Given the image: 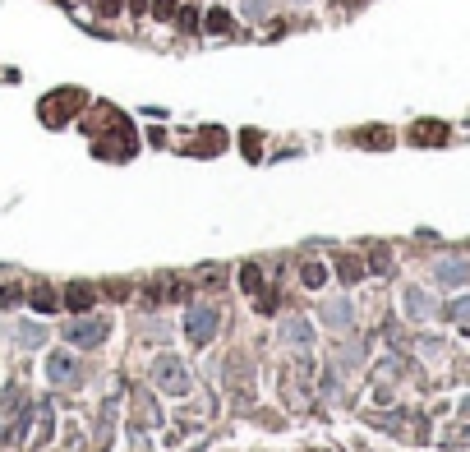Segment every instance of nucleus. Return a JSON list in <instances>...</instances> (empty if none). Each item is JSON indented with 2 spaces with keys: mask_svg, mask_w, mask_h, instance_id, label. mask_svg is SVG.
Here are the masks:
<instances>
[{
  "mask_svg": "<svg viewBox=\"0 0 470 452\" xmlns=\"http://www.w3.org/2000/svg\"><path fill=\"white\" fill-rule=\"evenodd\" d=\"M106 332H111L106 319H74V323H65V342L69 346H97V342H106Z\"/></svg>",
  "mask_w": 470,
  "mask_h": 452,
  "instance_id": "1",
  "label": "nucleus"
},
{
  "mask_svg": "<svg viewBox=\"0 0 470 452\" xmlns=\"http://www.w3.org/2000/svg\"><path fill=\"white\" fill-rule=\"evenodd\" d=\"M185 332H189V342H212L217 337V309L212 305H194L189 309V319H185Z\"/></svg>",
  "mask_w": 470,
  "mask_h": 452,
  "instance_id": "2",
  "label": "nucleus"
},
{
  "mask_svg": "<svg viewBox=\"0 0 470 452\" xmlns=\"http://www.w3.org/2000/svg\"><path fill=\"white\" fill-rule=\"evenodd\" d=\"M157 383H162L171 397H185V392H189V374L175 360H157Z\"/></svg>",
  "mask_w": 470,
  "mask_h": 452,
  "instance_id": "3",
  "label": "nucleus"
},
{
  "mask_svg": "<svg viewBox=\"0 0 470 452\" xmlns=\"http://www.w3.org/2000/svg\"><path fill=\"white\" fill-rule=\"evenodd\" d=\"M46 374H51V383H60V388H65V383H78V360L69 351H55L51 360H46Z\"/></svg>",
  "mask_w": 470,
  "mask_h": 452,
  "instance_id": "4",
  "label": "nucleus"
},
{
  "mask_svg": "<svg viewBox=\"0 0 470 452\" xmlns=\"http://www.w3.org/2000/svg\"><path fill=\"white\" fill-rule=\"evenodd\" d=\"M438 282H443V287H466L470 282V263L466 259H443V263H438Z\"/></svg>",
  "mask_w": 470,
  "mask_h": 452,
  "instance_id": "5",
  "label": "nucleus"
},
{
  "mask_svg": "<svg viewBox=\"0 0 470 452\" xmlns=\"http://www.w3.org/2000/svg\"><path fill=\"white\" fill-rule=\"evenodd\" d=\"M323 319H328L332 328H350V305L346 300H332V305L323 309Z\"/></svg>",
  "mask_w": 470,
  "mask_h": 452,
  "instance_id": "6",
  "label": "nucleus"
},
{
  "mask_svg": "<svg viewBox=\"0 0 470 452\" xmlns=\"http://www.w3.org/2000/svg\"><path fill=\"white\" fill-rule=\"evenodd\" d=\"M42 337H46L42 323H23V328H19V342L23 346H42Z\"/></svg>",
  "mask_w": 470,
  "mask_h": 452,
  "instance_id": "7",
  "label": "nucleus"
},
{
  "mask_svg": "<svg viewBox=\"0 0 470 452\" xmlns=\"http://www.w3.org/2000/svg\"><path fill=\"white\" fill-rule=\"evenodd\" d=\"M65 305H69V309H88V305H92V291H88V287H74V291L65 296Z\"/></svg>",
  "mask_w": 470,
  "mask_h": 452,
  "instance_id": "8",
  "label": "nucleus"
},
{
  "mask_svg": "<svg viewBox=\"0 0 470 452\" xmlns=\"http://www.w3.org/2000/svg\"><path fill=\"white\" fill-rule=\"evenodd\" d=\"M452 319L461 323V328H470V296H461V300H452Z\"/></svg>",
  "mask_w": 470,
  "mask_h": 452,
  "instance_id": "9",
  "label": "nucleus"
},
{
  "mask_svg": "<svg viewBox=\"0 0 470 452\" xmlns=\"http://www.w3.org/2000/svg\"><path fill=\"white\" fill-rule=\"evenodd\" d=\"M208 33H230V14L226 10H212L208 14Z\"/></svg>",
  "mask_w": 470,
  "mask_h": 452,
  "instance_id": "10",
  "label": "nucleus"
},
{
  "mask_svg": "<svg viewBox=\"0 0 470 452\" xmlns=\"http://www.w3.org/2000/svg\"><path fill=\"white\" fill-rule=\"evenodd\" d=\"M406 305H410V314H420V319L434 309V305H429V296H420V291H410V296H406Z\"/></svg>",
  "mask_w": 470,
  "mask_h": 452,
  "instance_id": "11",
  "label": "nucleus"
},
{
  "mask_svg": "<svg viewBox=\"0 0 470 452\" xmlns=\"http://www.w3.org/2000/svg\"><path fill=\"white\" fill-rule=\"evenodd\" d=\"M286 337H291V342H300V346H305V342H309V337H314V332H309V328H305V323H300V319H296V323H291V328H286Z\"/></svg>",
  "mask_w": 470,
  "mask_h": 452,
  "instance_id": "12",
  "label": "nucleus"
},
{
  "mask_svg": "<svg viewBox=\"0 0 470 452\" xmlns=\"http://www.w3.org/2000/svg\"><path fill=\"white\" fill-rule=\"evenodd\" d=\"M33 305L42 309V314H51V309H55V296H51V291H33Z\"/></svg>",
  "mask_w": 470,
  "mask_h": 452,
  "instance_id": "13",
  "label": "nucleus"
},
{
  "mask_svg": "<svg viewBox=\"0 0 470 452\" xmlns=\"http://www.w3.org/2000/svg\"><path fill=\"white\" fill-rule=\"evenodd\" d=\"M244 14H249V19H263V14H268V0H244Z\"/></svg>",
  "mask_w": 470,
  "mask_h": 452,
  "instance_id": "14",
  "label": "nucleus"
},
{
  "mask_svg": "<svg viewBox=\"0 0 470 452\" xmlns=\"http://www.w3.org/2000/svg\"><path fill=\"white\" fill-rule=\"evenodd\" d=\"M240 282L244 291H258V268H240Z\"/></svg>",
  "mask_w": 470,
  "mask_h": 452,
  "instance_id": "15",
  "label": "nucleus"
},
{
  "mask_svg": "<svg viewBox=\"0 0 470 452\" xmlns=\"http://www.w3.org/2000/svg\"><path fill=\"white\" fill-rule=\"evenodd\" d=\"M323 277H328V273H323V263H309V268H305V282H309V287H318Z\"/></svg>",
  "mask_w": 470,
  "mask_h": 452,
  "instance_id": "16",
  "label": "nucleus"
},
{
  "mask_svg": "<svg viewBox=\"0 0 470 452\" xmlns=\"http://www.w3.org/2000/svg\"><path fill=\"white\" fill-rule=\"evenodd\" d=\"M97 10L102 14H116V10H120V0H97Z\"/></svg>",
  "mask_w": 470,
  "mask_h": 452,
  "instance_id": "17",
  "label": "nucleus"
}]
</instances>
